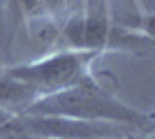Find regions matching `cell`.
<instances>
[{
	"instance_id": "obj_1",
	"label": "cell",
	"mask_w": 155,
	"mask_h": 139,
	"mask_svg": "<svg viewBox=\"0 0 155 139\" xmlns=\"http://www.w3.org/2000/svg\"><path fill=\"white\" fill-rule=\"evenodd\" d=\"M23 114H42V116H65L79 121H102V123H120L141 132L153 130V116L134 107L125 104L114 93L100 86L93 74L84 77L74 86H67L58 93L35 100Z\"/></svg>"
},
{
	"instance_id": "obj_2",
	"label": "cell",
	"mask_w": 155,
	"mask_h": 139,
	"mask_svg": "<svg viewBox=\"0 0 155 139\" xmlns=\"http://www.w3.org/2000/svg\"><path fill=\"white\" fill-rule=\"evenodd\" d=\"M95 51H60L53 56H46L35 63L7 67V72L21 79L23 84L37 93V100L51 93H58L67 86H74L77 81L91 74V60L95 58Z\"/></svg>"
},
{
	"instance_id": "obj_3",
	"label": "cell",
	"mask_w": 155,
	"mask_h": 139,
	"mask_svg": "<svg viewBox=\"0 0 155 139\" xmlns=\"http://www.w3.org/2000/svg\"><path fill=\"white\" fill-rule=\"evenodd\" d=\"M37 100V93L32 91L28 84L2 70L0 72V111L7 114H23L28 107Z\"/></svg>"
},
{
	"instance_id": "obj_4",
	"label": "cell",
	"mask_w": 155,
	"mask_h": 139,
	"mask_svg": "<svg viewBox=\"0 0 155 139\" xmlns=\"http://www.w3.org/2000/svg\"><path fill=\"white\" fill-rule=\"evenodd\" d=\"M21 9L28 16H42V14H53L65 5V0H19Z\"/></svg>"
},
{
	"instance_id": "obj_5",
	"label": "cell",
	"mask_w": 155,
	"mask_h": 139,
	"mask_svg": "<svg viewBox=\"0 0 155 139\" xmlns=\"http://www.w3.org/2000/svg\"><path fill=\"white\" fill-rule=\"evenodd\" d=\"M0 139H53V137H42V134H35V132H23V130L0 127Z\"/></svg>"
},
{
	"instance_id": "obj_6",
	"label": "cell",
	"mask_w": 155,
	"mask_h": 139,
	"mask_svg": "<svg viewBox=\"0 0 155 139\" xmlns=\"http://www.w3.org/2000/svg\"><path fill=\"white\" fill-rule=\"evenodd\" d=\"M116 139H153L150 132H134V134H127V137H116Z\"/></svg>"
},
{
	"instance_id": "obj_7",
	"label": "cell",
	"mask_w": 155,
	"mask_h": 139,
	"mask_svg": "<svg viewBox=\"0 0 155 139\" xmlns=\"http://www.w3.org/2000/svg\"><path fill=\"white\" fill-rule=\"evenodd\" d=\"M9 116H12V114H7V111H0V127L5 125L7 121H9Z\"/></svg>"
}]
</instances>
